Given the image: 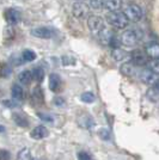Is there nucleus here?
Wrapping results in <instances>:
<instances>
[{
	"label": "nucleus",
	"instance_id": "f257e3e1",
	"mask_svg": "<svg viewBox=\"0 0 159 160\" xmlns=\"http://www.w3.org/2000/svg\"><path fill=\"white\" fill-rule=\"evenodd\" d=\"M106 20L111 27L116 29H125L129 24V19L127 18L125 12L120 11H111L106 14Z\"/></svg>",
	"mask_w": 159,
	"mask_h": 160
},
{
	"label": "nucleus",
	"instance_id": "f03ea898",
	"mask_svg": "<svg viewBox=\"0 0 159 160\" xmlns=\"http://www.w3.org/2000/svg\"><path fill=\"white\" fill-rule=\"evenodd\" d=\"M141 38H142V32L140 30L133 29V30H127L122 33L120 42L126 47H134L141 41Z\"/></svg>",
	"mask_w": 159,
	"mask_h": 160
},
{
	"label": "nucleus",
	"instance_id": "7ed1b4c3",
	"mask_svg": "<svg viewBox=\"0 0 159 160\" xmlns=\"http://www.w3.org/2000/svg\"><path fill=\"white\" fill-rule=\"evenodd\" d=\"M125 14L127 16V18L129 19V22H140L144 17V12L142 8L135 4L128 5L125 10Z\"/></svg>",
	"mask_w": 159,
	"mask_h": 160
},
{
	"label": "nucleus",
	"instance_id": "20e7f679",
	"mask_svg": "<svg viewBox=\"0 0 159 160\" xmlns=\"http://www.w3.org/2000/svg\"><path fill=\"white\" fill-rule=\"evenodd\" d=\"M87 27L89 29L95 33L100 32L105 25H104V19L100 17V16H96V14H92L87 18Z\"/></svg>",
	"mask_w": 159,
	"mask_h": 160
},
{
	"label": "nucleus",
	"instance_id": "39448f33",
	"mask_svg": "<svg viewBox=\"0 0 159 160\" xmlns=\"http://www.w3.org/2000/svg\"><path fill=\"white\" fill-rule=\"evenodd\" d=\"M129 58L132 60V63L138 67H144L147 66L148 63V56L146 53H142L141 50H134L129 54Z\"/></svg>",
	"mask_w": 159,
	"mask_h": 160
},
{
	"label": "nucleus",
	"instance_id": "423d86ee",
	"mask_svg": "<svg viewBox=\"0 0 159 160\" xmlns=\"http://www.w3.org/2000/svg\"><path fill=\"white\" fill-rule=\"evenodd\" d=\"M139 79L146 84V85H150V86H153L156 84V81L158 80V74H156L154 72H152L150 68H146V69H142L139 74Z\"/></svg>",
	"mask_w": 159,
	"mask_h": 160
},
{
	"label": "nucleus",
	"instance_id": "0eeeda50",
	"mask_svg": "<svg viewBox=\"0 0 159 160\" xmlns=\"http://www.w3.org/2000/svg\"><path fill=\"white\" fill-rule=\"evenodd\" d=\"M89 6H87L85 2H83V1H77L72 7V12L74 14V17L75 18H78V19H83V18H85L89 13Z\"/></svg>",
	"mask_w": 159,
	"mask_h": 160
},
{
	"label": "nucleus",
	"instance_id": "6e6552de",
	"mask_svg": "<svg viewBox=\"0 0 159 160\" xmlns=\"http://www.w3.org/2000/svg\"><path fill=\"white\" fill-rule=\"evenodd\" d=\"M31 35L35 36V37H37V38H41V40H49V38L53 37L54 31L50 28L38 27L31 30Z\"/></svg>",
	"mask_w": 159,
	"mask_h": 160
},
{
	"label": "nucleus",
	"instance_id": "1a4fd4ad",
	"mask_svg": "<svg viewBox=\"0 0 159 160\" xmlns=\"http://www.w3.org/2000/svg\"><path fill=\"white\" fill-rule=\"evenodd\" d=\"M145 53L150 59H159V43L150 42L148 44H146Z\"/></svg>",
	"mask_w": 159,
	"mask_h": 160
},
{
	"label": "nucleus",
	"instance_id": "9d476101",
	"mask_svg": "<svg viewBox=\"0 0 159 160\" xmlns=\"http://www.w3.org/2000/svg\"><path fill=\"white\" fill-rule=\"evenodd\" d=\"M5 19L8 24H17L20 20V12L16 8H7L5 11Z\"/></svg>",
	"mask_w": 159,
	"mask_h": 160
},
{
	"label": "nucleus",
	"instance_id": "9b49d317",
	"mask_svg": "<svg viewBox=\"0 0 159 160\" xmlns=\"http://www.w3.org/2000/svg\"><path fill=\"white\" fill-rule=\"evenodd\" d=\"M61 85H62V81L59 74L52 73L49 75V88L53 92H59L61 90Z\"/></svg>",
	"mask_w": 159,
	"mask_h": 160
},
{
	"label": "nucleus",
	"instance_id": "f8f14e48",
	"mask_svg": "<svg viewBox=\"0 0 159 160\" xmlns=\"http://www.w3.org/2000/svg\"><path fill=\"white\" fill-rule=\"evenodd\" d=\"M47 135H48V130H47V128L44 126H38V127H36L35 129H33L31 133H30V136L33 139H35V140L44 139Z\"/></svg>",
	"mask_w": 159,
	"mask_h": 160
},
{
	"label": "nucleus",
	"instance_id": "ddd939ff",
	"mask_svg": "<svg viewBox=\"0 0 159 160\" xmlns=\"http://www.w3.org/2000/svg\"><path fill=\"white\" fill-rule=\"evenodd\" d=\"M103 7L105 10L111 11H119L122 7V0H103Z\"/></svg>",
	"mask_w": 159,
	"mask_h": 160
},
{
	"label": "nucleus",
	"instance_id": "4468645a",
	"mask_svg": "<svg viewBox=\"0 0 159 160\" xmlns=\"http://www.w3.org/2000/svg\"><path fill=\"white\" fill-rule=\"evenodd\" d=\"M111 56H113V59L115 61L121 62V61L127 60L129 58V54L127 53L126 50L121 49V48H114L113 52H111Z\"/></svg>",
	"mask_w": 159,
	"mask_h": 160
},
{
	"label": "nucleus",
	"instance_id": "2eb2a0df",
	"mask_svg": "<svg viewBox=\"0 0 159 160\" xmlns=\"http://www.w3.org/2000/svg\"><path fill=\"white\" fill-rule=\"evenodd\" d=\"M18 80H19L20 84H23V85H29L33 80V72L31 71H28V69L20 72L19 75H18Z\"/></svg>",
	"mask_w": 159,
	"mask_h": 160
},
{
	"label": "nucleus",
	"instance_id": "dca6fc26",
	"mask_svg": "<svg viewBox=\"0 0 159 160\" xmlns=\"http://www.w3.org/2000/svg\"><path fill=\"white\" fill-rule=\"evenodd\" d=\"M98 35H100V42H102L103 44H105V46H109L110 41H111V38L114 37L111 31H110V30H108V29H105V28H104L100 32H98Z\"/></svg>",
	"mask_w": 159,
	"mask_h": 160
},
{
	"label": "nucleus",
	"instance_id": "f3484780",
	"mask_svg": "<svg viewBox=\"0 0 159 160\" xmlns=\"http://www.w3.org/2000/svg\"><path fill=\"white\" fill-rule=\"evenodd\" d=\"M121 73L125 74L126 77H133L135 74V65L132 62H126L121 66Z\"/></svg>",
	"mask_w": 159,
	"mask_h": 160
},
{
	"label": "nucleus",
	"instance_id": "a211bd4d",
	"mask_svg": "<svg viewBox=\"0 0 159 160\" xmlns=\"http://www.w3.org/2000/svg\"><path fill=\"white\" fill-rule=\"evenodd\" d=\"M11 93H12L13 99L18 100V102L23 100V98H24V90H23V87L20 86V85H13Z\"/></svg>",
	"mask_w": 159,
	"mask_h": 160
},
{
	"label": "nucleus",
	"instance_id": "6ab92c4d",
	"mask_svg": "<svg viewBox=\"0 0 159 160\" xmlns=\"http://www.w3.org/2000/svg\"><path fill=\"white\" fill-rule=\"evenodd\" d=\"M13 120L19 127H28L29 126V121H28L27 116H24L23 113H14Z\"/></svg>",
	"mask_w": 159,
	"mask_h": 160
},
{
	"label": "nucleus",
	"instance_id": "aec40b11",
	"mask_svg": "<svg viewBox=\"0 0 159 160\" xmlns=\"http://www.w3.org/2000/svg\"><path fill=\"white\" fill-rule=\"evenodd\" d=\"M33 77L37 82H42L44 79V69L41 67H36L33 71Z\"/></svg>",
	"mask_w": 159,
	"mask_h": 160
},
{
	"label": "nucleus",
	"instance_id": "412c9836",
	"mask_svg": "<svg viewBox=\"0 0 159 160\" xmlns=\"http://www.w3.org/2000/svg\"><path fill=\"white\" fill-rule=\"evenodd\" d=\"M31 152L29 148H23L20 149L17 154V160H31Z\"/></svg>",
	"mask_w": 159,
	"mask_h": 160
},
{
	"label": "nucleus",
	"instance_id": "4be33fe9",
	"mask_svg": "<svg viewBox=\"0 0 159 160\" xmlns=\"http://www.w3.org/2000/svg\"><path fill=\"white\" fill-rule=\"evenodd\" d=\"M22 59H23V61H25V62H31V61H33L36 59V54H35V52L30 50V49H25L22 53Z\"/></svg>",
	"mask_w": 159,
	"mask_h": 160
},
{
	"label": "nucleus",
	"instance_id": "5701e85b",
	"mask_svg": "<svg viewBox=\"0 0 159 160\" xmlns=\"http://www.w3.org/2000/svg\"><path fill=\"white\" fill-rule=\"evenodd\" d=\"M33 100H36L37 103H43L44 96H43V92H42V90H41L40 87H36V88H33Z\"/></svg>",
	"mask_w": 159,
	"mask_h": 160
},
{
	"label": "nucleus",
	"instance_id": "b1692460",
	"mask_svg": "<svg viewBox=\"0 0 159 160\" xmlns=\"http://www.w3.org/2000/svg\"><path fill=\"white\" fill-rule=\"evenodd\" d=\"M80 98H81V100L84 103H87V104H91V103H93L96 100V97H95V94L92 92H84L80 96Z\"/></svg>",
	"mask_w": 159,
	"mask_h": 160
},
{
	"label": "nucleus",
	"instance_id": "393cba45",
	"mask_svg": "<svg viewBox=\"0 0 159 160\" xmlns=\"http://www.w3.org/2000/svg\"><path fill=\"white\" fill-rule=\"evenodd\" d=\"M147 66L152 72L159 75V59H152L151 61H148Z\"/></svg>",
	"mask_w": 159,
	"mask_h": 160
},
{
	"label": "nucleus",
	"instance_id": "a878e982",
	"mask_svg": "<svg viewBox=\"0 0 159 160\" xmlns=\"http://www.w3.org/2000/svg\"><path fill=\"white\" fill-rule=\"evenodd\" d=\"M10 74H11V68H10V66H7L6 63H4V65L0 66V77L1 78H7Z\"/></svg>",
	"mask_w": 159,
	"mask_h": 160
},
{
	"label": "nucleus",
	"instance_id": "bb28decb",
	"mask_svg": "<svg viewBox=\"0 0 159 160\" xmlns=\"http://www.w3.org/2000/svg\"><path fill=\"white\" fill-rule=\"evenodd\" d=\"M90 5L95 10H100V8L103 7V0H91L90 1Z\"/></svg>",
	"mask_w": 159,
	"mask_h": 160
},
{
	"label": "nucleus",
	"instance_id": "cd10ccee",
	"mask_svg": "<svg viewBox=\"0 0 159 160\" xmlns=\"http://www.w3.org/2000/svg\"><path fill=\"white\" fill-rule=\"evenodd\" d=\"M62 63H64V66H69V65H74L75 60H74V58H71V56H64Z\"/></svg>",
	"mask_w": 159,
	"mask_h": 160
},
{
	"label": "nucleus",
	"instance_id": "c85d7f7f",
	"mask_svg": "<svg viewBox=\"0 0 159 160\" xmlns=\"http://www.w3.org/2000/svg\"><path fill=\"white\" fill-rule=\"evenodd\" d=\"M78 158H79V160H93L92 157L86 152H80L78 154Z\"/></svg>",
	"mask_w": 159,
	"mask_h": 160
},
{
	"label": "nucleus",
	"instance_id": "c756f323",
	"mask_svg": "<svg viewBox=\"0 0 159 160\" xmlns=\"http://www.w3.org/2000/svg\"><path fill=\"white\" fill-rule=\"evenodd\" d=\"M0 160H10V153L5 149H0Z\"/></svg>",
	"mask_w": 159,
	"mask_h": 160
},
{
	"label": "nucleus",
	"instance_id": "7c9ffc66",
	"mask_svg": "<svg viewBox=\"0 0 159 160\" xmlns=\"http://www.w3.org/2000/svg\"><path fill=\"white\" fill-rule=\"evenodd\" d=\"M100 135L104 139V140H108L109 139V132L108 130H105V129H102V130H100Z\"/></svg>",
	"mask_w": 159,
	"mask_h": 160
},
{
	"label": "nucleus",
	"instance_id": "2f4dec72",
	"mask_svg": "<svg viewBox=\"0 0 159 160\" xmlns=\"http://www.w3.org/2000/svg\"><path fill=\"white\" fill-rule=\"evenodd\" d=\"M54 102H55V104H56V105H61V104H64V103H65V100L62 99V98H60V97L55 98Z\"/></svg>",
	"mask_w": 159,
	"mask_h": 160
},
{
	"label": "nucleus",
	"instance_id": "473e14b6",
	"mask_svg": "<svg viewBox=\"0 0 159 160\" xmlns=\"http://www.w3.org/2000/svg\"><path fill=\"white\" fill-rule=\"evenodd\" d=\"M153 87H154V91H156L157 93H159V78H158V80L156 81V84L153 85Z\"/></svg>",
	"mask_w": 159,
	"mask_h": 160
},
{
	"label": "nucleus",
	"instance_id": "72a5a7b5",
	"mask_svg": "<svg viewBox=\"0 0 159 160\" xmlns=\"http://www.w3.org/2000/svg\"><path fill=\"white\" fill-rule=\"evenodd\" d=\"M3 132H5V128L4 126H0V133H3Z\"/></svg>",
	"mask_w": 159,
	"mask_h": 160
},
{
	"label": "nucleus",
	"instance_id": "f704fd0d",
	"mask_svg": "<svg viewBox=\"0 0 159 160\" xmlns=\"http://www.w3.org/2000/svg\"><path fill=\"white\" fill-rule=\"evenodd\" d=\"M31 160H38V159H31Z\"/></svg>",
	"mask_w": 159,
	"mask_h": 160
},
{
	"label": "nucleus",
	"instance_id": "c9c22d12",
	"mask_svg": "<svg viewBox=\"0 0 159 160\" xmlns=\"http://www.w3.org/2000/svg\"><path fill=\"white\" fill-rule=\"evenodd\" d=\"M77 1H80V0H77Z\"/></svg>",
	"mask_w": 159,
	"mask_h": 160
}]
</instances>
